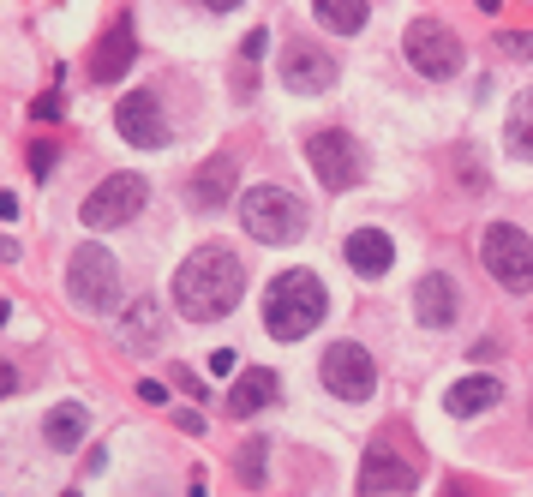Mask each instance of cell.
<instances>
[{
    "label": "cell",
    "mask_w": 533,
    "mask_h": 497,
    "mask_svg": "<svg viewBox=\"0 0 533 497\" xmlns=\"http://www.w3.org/2000/svg\"><path fill=\"white\" fill-rule=\"evenodd\" d=\"M342 258H348L354 276L377 282V276H390V264H395V240L384 234V228H354L348 246H342Z\"/></svg>",
    "instance_id": "15"
},
{
    "label": "cell",
    "mask_w": 533,
    "mask_h": 497,
    "mask_svg": "<svg viewBox=\"0 0 533 497\" xmlns=\"http://www.w3.org/2000/svg\"><path fill=\"white\" fill-rule=\"evenodd\" d=\"M120 341H126V348H144V354L157 348V341H162V306H157V299H132V306H126Z\"/></svg>",
    "instance_id": "21"
},
{
    "label": "cell",
    "mask_w": 533,
    "mask_h": 497,
    "mask_svg": "<svg viewBox=\"0 0 533 497\" xmlns=\"http://www.w3.org/2000/svg\"><path fill=\"white\" fill-rule=\"evenodd\" d=\"M144 210V180L139 174H108L97 186V192H90V198H84V228H97V234H108V228H120V222H132Z\"/></svg>",
    "instance_id": "9"
},
{
    "label": "cell",
    "mask_w": 533,
    "mask_h": 497,
    "mask_svg": "<svg viewBox=\"0 0 533 497\" xmlns=\"http://www.w3.org/2000/svg\"><path fill=\"white\" fill-rule=\"evenodd\" d=\"M324 318H330V288H324L312 270H282V276L264 288V336L306 341Z\"/></svg>",
    "instance_id": "2"
},
{
    "label": "cell",
    "mask_w": 533,
    "mask_h": 497,
    "mask_svg": "<svg viewBox=\"0 0 533 497\" xmlns=\"http://www.w3.org/2000/svg\"><path fill=\"white\" fill-rule=\"evenodd\" d=\"M19 216V198H13V192H0V222H13Z\"/></svg>",
    "instance_id": "32"
},
{
    "label": "cell",
    "mask_w": 533,
    "mask_h": 497,
    "mask_svg": "<svg viewBox=\"0 0 533 497\" xmlns=\"http://www.w3.org/2000/svg\"><path fill=\"white\" fill-rule=\"evenodd\" d=\"M264 48H270V37H264V30H252V37L240 42V55H246V66H252V60H258V55H264Z\"/></svg>",
    "instance_id": "28"
},
{
    "label": "cell",
    "mask_w": 533,
    "mask_h": 497,
    "mask_svg": "<svg viewBox=\"0 0 533 497\" xmlns=\"http://www.w3.org/2000/svg\"><path fill=\"white\" fill-rule=\"evenodd\" d=\"M306 204L288 192V186H246L240 192V228L258 240V246H294L300 234H306Z\"/></svg>",
    "instance_id": "3"
},
{
    "label": "cell",
    "mask_w": 533,
    "mask_h": 497,
    "mask_svg": "<svg viewBox=\"0 0 533 497\" xmlns=\"http://www.w3.org/2000/svg\"><path fill=\"white\" fill-rule=\"evenodd\" d=\"M503 150L515 162H533V90H515L503 114Z\"/></svg>",
    "instance_id": "20"
},
{
    "label": "cell",
    "mask_w": 533,
    "mask_h": 497,
    "mask_svg": "<svg viewBox=\"0 0 533 497\" xmlns=\"http://www.w3.org/2000/svg\"><path fill=\"white\" fill-rule=\"evenodd\" d=\"M48 168H55V144H37V150H30V174H48Z\"/></svg>",
    "instance_id": "26"
},
{
    "label": "cell",
    "mask_w": 533,
    "mask_h": 497,
    "mask_svg": "<svg viewBox=\"0 0 533 497\" xmlns=\"http://www.w3.org/2000/svg\"><path fill=\"white\" fill-rule=\"evenodd\" d=\"M479 258H486L497 288H510V294H528L533 288V240H528V228L492 222V228L479 234Z\"/></svg>",
    "instance_id": "6"
},
{
    "label": "cell",
    "mask_w": 533,
    "mask_h": 497,
    "mask_svg": "<svg viewBox=\"0 0 533 497\" xmlns=\"http://www.w3.org/2000/svg\"><path fill=\"white\" fill-rule=\"evenodd\" d=\"M84 432H90V414H84L79 401H55V408L42 414V438H48V450H79Z\"/></svg>",
    "instance_id": "19"
},
{
    "label": "cell",
    "mask_w": 533,
    "mask_h": 497,
    "mask_svg": "<svg viewBox=\"0 0 533 497\" xmlns=\"http://www.w3.org/2000/svg\"><path fill=\"white\" fill-rule=\"evenodd\" d=\"M306 168L317 174V186H330V192H354L360 180H366V144L354 132H312L306 139Z\"/></svg>",
    "instance_id": "5"
},
{
    "label": "cell",
    "mask_w": 533,
    "mask_h": 497,
    "mask_svg": "<svg viewBox=\"0 0 533 497\" xmlns=\"http://www.w3.org/2000/svg\"><path fill=\"white\" fill-rule=\"evenodd\" d=\"M30 114H37V120H60V90L37 97V102H30Z\"/></svg>",
    "instance_id": "25"
},
{
    "label": "cell",
    "mask_w": 533,
    "mask_h": 497,
    "mask_svg": "<svg viewBox=\"0 0 533 497\" xmlns=\"http://www.w3.org/2000/svg\"><path fill=\"white\" fill-rule=\"evenodd\" d=\"M282 84L294 90V97H317V90H330L336 84V60L312 48V42H288V55H282Z\"/></svg>",
    "instance_id": "12"
},
{
    "label": "cell",
    "mask_w": 533,
    "mask_h": 497,
    "mask_svg": "<svg viewBox=\"0 0 533 497\" xmlns=\"http://www.w3.org/2000/svg\"><path fill=\"white\" fill-rule=\"evenodd\" d=\"M246 294V264L228 246H198L192 258L174 270V312L186 324H216L228 318Z\"/></svg>",
    "instance_id": "1"
},
{
    "label": "cell",
    "mask_w": 533,
    "mask_h": 497,
    "mask_svg": "<svg viewBox=\"0 0 533 497\" xmlns=\"http://www.w3.org/2000/svg\"><path fill=\"white\" fill-rule=\"evenodd\" d=\"M276 372H270V366H252V372H240L234 378V390H228V414L234 419H252L258 408H270V401H276Z\"/></svg>",
    "instance_id": "18"
},
{
    "label": "cell",
    "mask_w": 533,
    "mask_h": 497,
    "mask_svg": "<svg viewBox=\"0 0 533 497\" xmlns=\"http://www.w3.org/2000/svg\"><path fill=\"white\" fill-rule=\"evenodd\" d=\"M139 401H150V408H162V401H168V390H162L157 378H144V383H139Z\"/></svg>",
    "instance_id": "29"
},
{
    "label": "cell",
    "mask_w": 533,
    "mask_h": 497,
    "mask_svg": "<svg viewBox=\"0 0 533 497\" xmlns=\"http://www.w3.org/2000/svg\"><path fill=\"white\" fill-rule=\"evenodd\" d=\"M497 401H503V383H497L492 372H479V378H455L444 408H450L455 419H479L486 408H497Z\"/></svg>",
    "instance_id": "16"
},
{
    "label": "cell",
    "mask_w": 533,
    "mask_h": 497,
    "mask_svg": "<svg viewBox=\"0 0 533 497\" xmlns=\"http://www.w3.org/2000/svg\"><path fill=\"white\" fill-rule=\"evenodd\" d=\"M234 366H240V359H234V348H216V354H210V372H216V378H228Z\"/></svg>",
    "instance_id": "27"
},
{
    "label": "cell",
    "mask_w": 533,
    "mask_h": 497,
    "mask_svg": "<svg viewBox=\"0 0 533 497\" xmlns=\"http://www.w3.org/2000/svg\"><path fill=\"white\" fill-rule=\"evenodd\" d=\"M132 55H139L132 19H114V24H108V30L97 37V48H90V60H84V66H90V79H97V84H114L120 72L132 66Z\"/></svg>",
    "instance_id": "14"
},
{
    "label": "cell",
    "mask_w": 533,
    "mask_h": 497,
    "mask_svg": "<svg viewBox=\"0 0 533 497\" xmlns=\"http://www.w3.org/2000/svg\"><path fill=\"white\" fill-rule=\"evenodd\" d=\"M114 132L126 144H139V150H162L168 144V114H162V102L150 90H126L114 108Z\"/></svg>",
    "instance_id": "10"
},
{
    "label": "cell",
    "mask_w": 533,
    "mask_h": 497,
    "mask_svg": "<svg viewBox=\"0 0 533 497\" xmlns=\"http://www.w3.org/2000/svg\"><path fill=\"white\" fill-rule=\"evenodd\" d=\"M234 474L258 492V485L270 479V443H264V438H246V443H240V456H234Z\"/></svg>",
    "instance_id": "23"
},
{
    "label": "cell",
    "mask_w": 533,
    "mask_h": 497,
    "mask_svg": "<svg viewBox=\"0 0 533 497\" xmlns=\"http://www.w3.org/2000/svg\"><path fill=\"white\" fill-rule=\"evenodd\" d=\"M312 13L330 24L336 37H360L366 19H372V6H366V0H312Z\"/></svg>",
    "instance_id": "22"
},
{
    "label": "cell",
    "mask_w": 533,
    "mask_h": 497,
    "mask_svg": "<svg viewBox=\"0 0 533 497\" xmlns=\"http://www.w3.org/2000/svg\"><path fill=\"white\" fill-rule=\"evenodd\" d=\"M497 55H510V60H533V30H497Z\"/></svg>",
    "instance_id": "24"
},
{
    "label": "cell",
    "mask_w": 533,
    "mask_h": 497,
    "mask_svg": "<svg viewBox=\"0 0 533 497\" xmlns=\"http://www.w3.org/2000/svg\"><path fill=\"white\" fill-rule=\"evenodd\" d=\"M0 324H6V299H0Z\"/></svg>",
    "instance_id": "35"
},
{
    "label": "cell",
    "mask_w": 533,
    "mask_h": 497,
    "mask_svg": "<svg viewBox=\"0 0 533 497\" xmlns=\"http://www.w3.org/2000/svg\"><path fill=\"white\" fill-rule=\"evenodd\" d=\"M198 6H204V13H234L240 0H198Z\"/></svg>",
    "instance_id": "33"
},
{
    "label": "cell",
    "mask_w": 533,
    "mask_h": 497,
    "mask_svg": "<svg viewBox=\"0 0 533 497\" xmlns=\"http://www.w3.org/2000/svg\"><path fill=\"white\" fill-rule=\"evenodd\" d=\"M317 372H324V390L336 401H372V390H377V366L360 341L324 348V366H317Z\"/></svg>",
    "instance_id": "8"
},
{
    "label": "cell",
    "mask_w": 533,
    "mask_h": 497,
    "mask_svg": "<svg viewBox=\"0 0 533 497\" xmlns=\"http://www.w3.org/2000/svg\"><path fill=\"white\" fill-rule=\"evenodd\" d=\"M234 180H240V162H234V156L198 162V174H192V204H198V210H222V198L234 192Z\"/></svg>",
    "instance_id": "17"
},
{
    "label": "cell",
    "mask_w": 533,
    "mask_h": 497,
    "mask_svg": "<svg viewBox=\"0 0 533 497\" xmlns=\"http://www.w3.org/2000/svg\"><path fill=\"white\" fill-rule=\"evenodd\" d=\"M60 497H79V492H60Z\"/></svg>",
    "instance_id": "36"
},
{
    "label": "cell",
    "mask_w": 533,
    "mask_h": 497,
    "mask_svg": "<svg viewBox=\"0 0 533 497\" xmlns=\"http://www.w3.org/2000/svg\"><path fill=\"white\" fill-rule=\"evenodd\" d=\"M13 390H19V372H13V366H6V359H0V401L13 396Z\"/></svg>",
    "instance_id": "30"
},
{
    "label": "cell",
    "mask_w": 533,
    "mask_h": 497,
    "mask_svg": "<svg viewBox=\"0 0 533 497\" xmlns=\"http://www.w3.org/2000/svg\"><path fill=\"white\" fill-rule=\"evenodd\" d=\"M66 294H72V306L79 312H114L120 306V264L108 246H97V240H84L79 252L66 258Z\"/></svg>",
    "instance_id": "4"
},
{
    "label": "cell",
    "mask_w": 533,
    "mask_h": 497,
    "mask_svg": "<svg viewBox=\"0 0 533 497\" xmlns=\"http://www.w3.org/2000/svg\"><path fill=\"white\" fill-rule=\"evenodd\" d=\"M174 383H180V390H186V396H204V383H198L192 372H180V366H174Z\"/></svg>",
    "instance_id": "31"
},
{
    "label": "cell",
    "mask_w": 533,
    "mask_h": 497,
    "mask_svg": "<svg viewBox=\"0 0 533 497\" xmlns=\"http://www.w3.org/2000/svg\"><path fill=\"white\" fill-rule=\"evenodd\" d=\"M419 479V456H402L390 443H372L366 461H360V492L366 497H384V492H414Z\"/></svg>",
    "instance_id": "11"
},
{
    "label": "cell",
    "mask_w": 533,
    "mask_h": 497,
    "mask_svg": "<svg viewBox=\"0 0 533 497\" xmlns=\"http://www.w3.org/2000/svg\"><path fill=\"white\" fill-rule=\"evenodd\" d=\"M414 318L426 324V330H450V324L461 318V288H455L444 270L414 282Z\"/></svg>",
    "instance_id": "13"
},
{
    "label": "cell",
    "mask_w": 533,
    "mask_h": 497,
    "mask_svg": "<svg viewBox=\"0 0 533 497\" xmlns=\"http://www.w3.org/2000/svg\"><path fill=\"white\" fill-rule=\"evenodd\" d=\"M402 55L419 79H455L461 72V37L444 19H408L402 30Z\"/></svg>",
    "instance_id": "7"
},
{
    "label": "cell",
    "mask_w": 533,
    "mask_h": 497,
    "mask_svg": "<svg viewBox=\"0 0 533 497\" xmlns=\"http://www.w3.org/2000/svg\"><path fill=\"white\" fill-rule=\"evenodd\" d=\"M444 497H468V492H461V485H455V479H450V485H444Z\"/></svg>",
    "instance_id": "34"
}]
</instances>
